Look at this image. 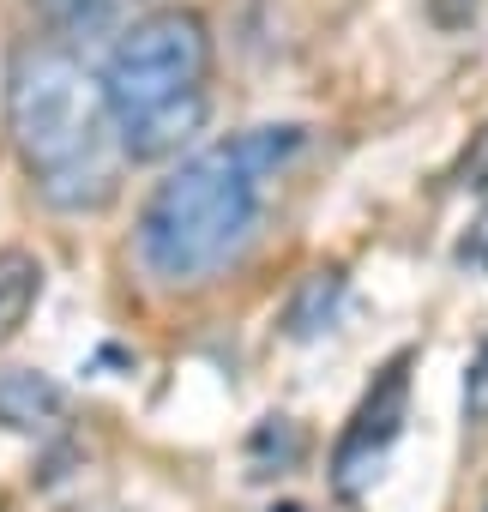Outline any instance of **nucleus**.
Returning a JSON list of instances; mask_svg holds the SVG:
<instances>
[{"instance_id": "nucleus-8", "label": "nucleus", "mask_w": 488, "mask_h": 512, "mask_svg": "<svg viewBox=\"0 0 488 512\" xmlns=\"http://www.w3.org/2000/svg\"><path fill=\"white\" fill-rule=\"evenodd\" d=\"M464 410H470V416H488V338H482L476 356H470V374H464Z\"/></svg>"}, {"instance_id": "nucleus-1", "label": "nucleus", "mask_w": 488, "mask_h": 512, "mask_svg": "<svg viewBox=\"0 0 488 512\" xmlns=\"http://www.w3.org/2000/svg\"><path fill=\"white\" fill-rule=\"evenodd\" d=\"M302 145L308 127L284 121V127H248L181 157L139 211L133 235L139 266L157 284H205L223 266H235L266 217L272 181L296 163Z\"/></svg>"}, {"instance_id": "nucleus-2", "label": "nucleus", "mask_w": 488, "mask_h": 512, "mask_svg": "<svg viewBox=\"0 0 488 512\" xmlns=\"http://www.w3.org/2000/svg\"><path fill=\"white\" fill-rule=\"evenodd\" d=\"M7 133L31 187L55 211H103L121 187V127L91 73L61 37L25 43L7 67Z\"/></svg>"}, {"instance_id": "nucleus-5", "label": "nucleus", "mask_w": 488, "mask_h": 512, "mask_svg": "<svg viewBox=\"0 0 488 512\" xmlns=\"http://www.w3.org/2000/svg\"><path fill=\"white\" fill-rule=\"evenodd\" d=\"M67 410V392L49 380V374H31V368H0V428H49L55 416Z\"/></svg>"}, {"instance_id": "nucleus-7", "label": "nucleus", "mask_w": 488, "mask_h": 512, "mask_svg": "<svg viewBox=\"0 0 488 512\" xmlns=\"http://www.w3.org/2000/svg\"><path fill=\"white\" fill-rule=\"evenodd\" d=\"M31 7H37V19H43L61 43H73V37H85V31L103 25L109 0H31Z\"/></svg>"}, {"instance_id": "nucleus-9", "label": "nucleus", "mask_w": 488, "mask_h": 512, "mask_svg": "<svg viewBox=\"0 0 488 512\" xmlns=\"http://www.w3.org/2000/svg\"><path fill=\"white\" fill-rule=\"evenodd\" d=\"M272 512H302V506H272Z\"/></svg>"}, {"instance_id": "nucleus-3", "label": "nucleus", "mask_w": 488, "mask_h": 512, "mask_svg": "<svg viewBox=\"0 0 488 512\" xmlns=\"http://www.w3.org/2000/svg\"><path fill=\"white\" fill-rule=\"evenodd\" d=\"M211 85V31L193 7H157L127 25L103 61V97L115 109L121 145L133 163L175 157L205 127Z\"/></svg>"}, {"instance_id": "nucleus-6", "label": "nucleus", "mask_w": 488, "mask_h": 512, "mask_svg": "<svg viewBox=\"0 0 488 512\" xmlns=\"http://www.w3.org/2000/svg\"><path fill=\"white\" fill-rule=\"evenodd\" d=\"M37 296H43V266L31 260V253L7 247V253H0V344L31 320Z\"/></svg>"}, {"instance_id": "nucleus-4", "label": "nucleus", "mask_w": 488, "mask_h": 512, "mask_svg": "<svg viewBox=\"0 0 488 512\" xmlns=\"http://www.w3.org/2000/svg\"><path fill=\"white\" fill-rule=\"evenodd\" d=\"M404 410H410V362L398 356V362L368 386V398L356 404V416H350V428H344V440H338V452H332L338 488H356V482L386 458V446H392L398 428H404Z\"/></svg>"}]
</instances>
